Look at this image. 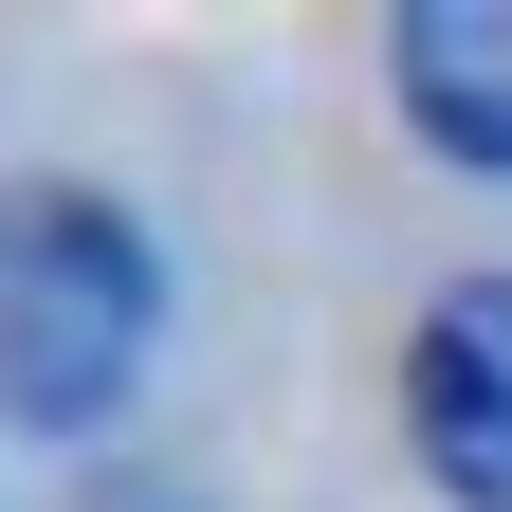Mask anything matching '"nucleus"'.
Segmentation results:
<instances>
[{"instance_id":"nucleus-3","label":"nucleus","mask_w":512,"mask_h":512,"mask_svg":"<svg viewBox=\"0 0 512 512\" xmlns=\"http://www.w3.org/2000/svg\"><path fill=\"white\" fill-rule=\"evenodd\" d=\"M384 92L458 183H512V0H403L384 19Z\"/></svg>"},{"instance_id":"nucleus-2","label":"nucleus","mask_w":512,"mask_h":512,"mask_svg":"<svg viewBox=\"0 0 512 512\" xmlns=\"http://www.w3.org/2000/svg\"><path fill=\"white\" fill-rule=\"evenodd\" d=\"M403 439L458 512H512V275H458L403 348Z\"/></svg>"},{"instance_id":"nucleus-1","label":"nucleus","mask_w":512,"mask_h":512,"mask_svg":"<svg viewBox=\"0 0 512 512\" xmlns=\"http://www.w3.org/2000/svg\"><path fill=\"white\" fill-rule=\"evenodd\" d=\"M165 348V256L110 183H0V421L92 439Z\"/></svg>"}]
</instances>
